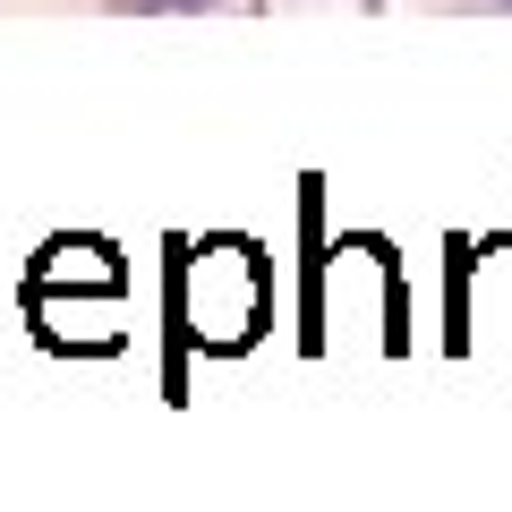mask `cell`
Returning a JSON list of instances; mask_svg holds the SVG:
<instances>
[{
    "label": "cell",
    "instance_id": "obj_2",
    "mask_svg": "<svg viewBox=\"0 0 512 512\" xmlns=\"http://www.w3.org/2000/svg\"><path fill=\"white\" fill-rule=\"evenodd\" d=\"M163 9H205V0H163Z\"/></svg>",
    "mask_w": 512,
    "mask_h": 512
},
{
    "label": "cell",
    "instance_id": "obj_1",
    "mask_svg": "<svg viewBox=\"0 0 512 512\" xmlns=\"http://www.w3.org/2000/svg\"><path fill=\"white\" fill-rule=\"evenodd\" d=\"M188 325H197V342H239L256 325V256L248 248H214V265H205V248L188 256Z\"/></svg>",
    "mask_w": 512,
    "mask_h": 512
}]
</instances>
